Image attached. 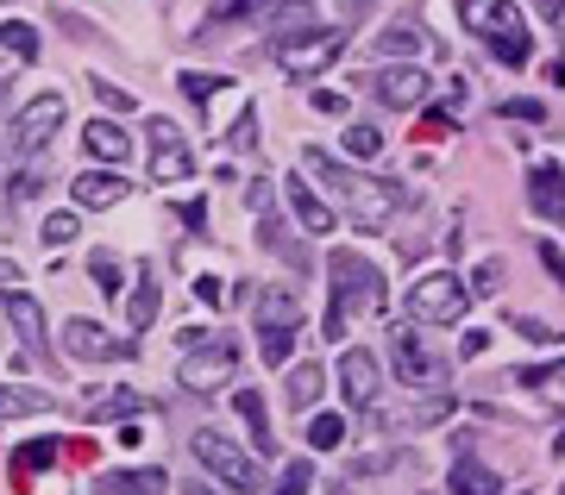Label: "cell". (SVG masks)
<instances>
[{
  "label": "cell",
  "instance_id": "cell-13",
  "mask_svg": "<svg viewBox=\"0 0 565 495\" xmlns=\"http://www.w3.org/2000/svg\"><path fill=\"white\" fill-rule=\"evenodd\" d=\"M340 389L352 408H377V396H384V364L371 352H345L340 357Z\"/></svg>",
  "mask_w": 565,
  "mask_h": 495
},
{
  "label": "cell",
  "instance_id": "cell-35",
  "mask_svg": "<svg viewBox=\"0 0 565 495\" xmlns=\"http://www.w3.org/2000/svg\"><path fill=\"white\" fill-rule=\"evenodd\" d=\"M315 489V464H308V458H296V464H289V471H282V483L270 495H308Z\"/></svg>",
  "mask_w": 565,
  "mask_h": 495
},
{
  "label": "cell",
  "instance_id": "cell-6",
  "mask_svg": "<svg viewBox=\"0 0 565 495\" xmlns=\"http://www.w3.org/2000/svg\"><path fill=\"white\" fill-rule=\"evenodd\" d=\"M465 308H471V289L452 270H434L408 289V320H427V326H452V320H465Z\"/></svg>",
  "mask_w": 565,
  "mask_h": 495
},
{
  "label": "cell",
  "instance_id": "cell-17",
  "mask_svg": "<svg viewBox=\"0 0 565 495\" xmlns=\"http://www.w3.org/2000/svg\"><path fill=\"white\" fill-rule=\"evenodd\" d=\"M170 489V476L158 464H145V471H102L95 476V495H163Z\"/></svg>",
  "mask_w": 565,
  "mask_h": 495
},
{
  "label": "cell",
  "instance_id": "cell-40",
  "mask_svg": "<svg viewBox=\"0 0 565 495\" xmlns=\"http://www.w3.org/2000/svg\"><path fill=\"white\" fill-rule=\"evenodd\" d=\"M39 182H44V170L32 163V170H25L20 182H13V201H32V195H39Z\"/></svg>",
  "mask_w": 565,
  "mask_h": 495
},
{
  "label": "cell",
  "instance_id": "cell-4",
  "mask_svg": "<svg viewBox=\"0 0 565 495\" xmlns=\"http://www.w3.org/2000/svg\"><path fill=\"white\" fill-rule=\"evenodd\" d=\"M182 345H189V352H182V389H189V396H214V389H226V383H233V364H239V345H233V338L226 333H195V326H189V333H182Z\"/></svg>",
  "mask_w": 565,
  "mask_h": 495
},
{
  "label": "cell",
  "instance_id": "cell-30",
  "mask_svg": "<svg viewBox=\"0 0 565 495\" xmlns=\"http://www.w3.org/2000/svg\"><path fill=\"white\" fill-rule=\"evenodd\" d=\"M0 51H7V57H20V63H32V57H39V32L20 25V20H7V25H0Z\"/></svg>",
  "mask_w": 565,
  "mask_h": 495
},
{
  "label": "cell",
  "instance_id": "cell-28",
  "mask_svg": "<svg viewBox=\"0 0 565 495\" xmlns=\"http://www.w3.org/2000/svg\"><path fill=\"white\" fill-rule=\"evenodd\" d=\"M57 458H63V445H57V439H32V445H20V458H13V483H25V476L39 471V464L51 471Z\"/></svg>",
  "mask_w": 565,
  "mask_h": 495
},
{
  "label": "cell",
  "instance_id": "cell-37",
  "mask_svg": "<svg viewBox=\"0 0 565 495\" xmlns=\"http://www.w3.org/2000/svg\"><path fill=\"white\" fill-rule=\"evenodd\" d=\"M76 238V214H51L44 219V245H70Z\"/></svg>",
  "mask_w": 565,
  "mask_h": 495
},
{
  "label": "cell",
  "instance_id": "cell-45",
  "mask_svg": "<svg viewBox=\"0 0 565 495\" xmlns=\"http://www.w3.org/2000/svg\"><path fill=\"white\" fill-rule=\"evenodd\" d=\"M515 333H527V338H541V345H546V338H553V326H541V320H527V314H515Z\"/></svg>",
  "mask_w": 565,
  "mask_h": 495
},
{
  "label": "cell",
  "instance_id": "cell-12",
  "mask_svg": "<svg viewBox=\"0 0 565 495\" xmlns=\"http://www.w3.org/2000/svg\"><path fill=\"white\" fill-rule=\"evenodd\" d=\"M57 126H63V95H39L20 119H13V151H20V158H39L44 144L57 139Z\"/></svg>",
  "mask_w": 565,
  "mask_h": 495
},
{
  "label": "cell",
  "instance_id": "cell-29",
  "mask_svg": "<svg viewBox=\"0 0 565 495\" xmlns=\"http://www.w3.org/2000/svg\"><path fill=\"white\" fill-rule=\"evenodd\" d=\"M258 238H264V251H277V258H289V263H296V270H302V263H308L302 238H289V233H282V226H277V219H270V214H264Z\"/></svg>",
  "mask_w": 565,
  "mask_h": 495
},
{
  "label": "cell",
  "instance_id": "cell-34",
  "mask_svg": "<svg viewBox=\"0 0 565 495\" xmlns=\"http://www.w3.org/2000/svg\"><path fill=\"white\" fill-rule=\"evenodd\" d=\"M177 88H182L189 100H195V107H207V100H214V95L226 88V76H202V69H182V76H177Z\"/></svg>",
  "mask_w": 565,
  "mask_h": 495
},
{
  "label": "cell",
  "instance_id": "cell-32",
  "mask_svg": "<svg viewBox=\"0 0 565 495\" xmlns=\"http://www.w3.org/2000/svg\"><path fill=\"white\" fill-rule=\"evenodd\" d=\"M308 445H315V452H333V445H345V420H340V415H315V420H308Z\"/></svg>",
  "mask_w": 565,
  "mask_h": 495
},
{
  "label": "cell",
  "instance_id": "cell-7",
  "mask_svg": "<svg viewBox=\"0 0 565 495\" xmlns=\"http://www.w3.org/2000/svg\"><path fill=\"white\" fill-rule=\"evenodd\" d=\"M226 20H252V25H264V32H296V25L308 32V20H315V0H226L221 13L207 20V32H214V25H226Z\"/></svg>",
  "mask_w": 565,
  "mask_h": 495
},
{
  "label": "cell",
  "instance_id": "cell-44",
  "mask_svg": "<svg viewBox=\"0 0 565 495\" xmlns=\"http://www.w3.org/2000/svg\"><path fill=\"white\" fill-rule=\"evenodd\" d=\"M57 25L70 32V39H95V25H88V20H76V13H57Z\"/></svg>",
  "mask_w": 565,
  "mask_h": 495
},
{
  "label": "cell",
  "instance_id": "cell-47",
  "mask_svg": "<svg viewBox=\"0 0 565 495\" xmlns=\"http://www.w3.org/2000/svg\"><path fill=\"white\" fill-rule=\"evenodd\" d=\"M315 107H321V114H345V95H333V88H321V95H315Z\"/></svg>",
  "mask_w": 565,
  "mask_h": 495
},
{
  "label": "cell",
  "instance_id": "cell-16",
  "mask_svg": "<svg viewBox=\"0 0 565 495\" xmlns=\"http://www.w3.org/2000/svg\"><path fill=\"white\" fill-rule=\"evenodd\" d=\"M0 308H7V320H13V333L25 338V352L32 357H51V338H44V308L32 295H25V289H7V295H0Z\"/></svg>",
  "mask_w": 565,
  "mask_h": 495
},
{
  "label": "cell",
  "instance_id": "cell-3",
  "mask_svg": "<svg viewBox=\"0 0 565 495\" xmlns=\"http://www.w3.org/2000/svg\"><path fill=\"white\" fill-rule=\"evenodd\" d=\"M459 20L471 25V32L490 44V57L509 63V69H522V63L534 57V44H527V32H522V13H515L509 0H459Z\"/></svg>",
  "mask_w": 565,
  "mask_h": 495
},
{
  "label": "cell",
  "instance_id": "cell-25",
  "mask_svg": "<svg viewBox=\"0 0 565 495\" xmlns=\"http://www.w3.org/2000/svg\"><path fill=\"white\" fill-rule=\"evenodd\" d=\"M452 489H459V495H497L503 483H497L490 464H478L471 452H459V464H452Z\"/></svg>",
  "mask_w": 565,
  "mask_h": 495
},
{
  "label": "cell",
  "instance_id": "cell-10",
  "mask_svg": "<svg viewBox=\"0 0 565 495\" xmlns=\"http://www.w3.org/2000/svg\"><path fill=\"white\" fill-rule=\"evenodd\" d=\"M364 88L384 100L390 114H415V107L427 100V88H434V82H427V69H415V63H384V69L364 82Z\"/></svg>",
  "mask_w": 565,
  "mask_h": 495
},
{
  "label": "cell",
  "instance_id": "cell-41",
  "mask_svg": "<svg viewBox=\"0 0 565 495\" xmlns=\"http://www.w3.org/2000/svg\"><path fill=\"white\" fill-rule=\"evenodd\" d=\"M95 282H107V289H120V258H95Z\"/></svg>",
  "mask_w": 565,
  "mask_h": 495
},
{
  "label": "cell",
  "instance_id": "cell-38",
  "mask_svg": "<svg viewBox=\"0 0 565 495\" xmlns=\"http://www.w3.org/2000/svg\"><path fill=\"white\" fill-rule=\"evenodd\" d=\"M95 100H102V107H114V114H126V107H132V95H126L120 82H95Z\"/></svg>",
  "mask_w": 565,
  "mask_h": 495
},
{
  "label": "cell",
  "instance_id": "cell-5",
  "mask_svg": "<svg viewBox=\"0 0 565 495\" xmlns=\"http://www.w3.org/2000/svg\"><path fill=\"white\" fill-rule=\"evenodd\" d=\"M195 445V458H202L207 471L221 476L226 489H239V495H258L264 489V471H258V458L245 452V445H233V439L221 433V427H202V433L189 439Z\"/></svg>",
  "mask_w": 565,
  "mask_h": 495
},
{
  "label": "cell",
  "instance_id": "cell-42",
  "mask_svg": "<svg viewBox=\"0 0 565 495\" xmlns=\"http://www.w3.org/2000/svg\"><path fill=\"white\" fill-rule=\"evenodd\" d=\"M503 119H546V107H541V100H509Z\"/></svg>",
  "mask_w": 565,
  "mask_h": 495
},
{
  "label": "cell",
  "instance_id": "cell-18",
  "mask_svg": "<svg viewBox=\"0 0 565 495\" xmlns=\"http://www.w3.org/2000/svg\"><path fill=\"white\" fill-rule=\"evenodd\" d=\"M527 201H534V214L565 219V170H559V163H534V176H527Z\"/></svg>",
  "mask_w": 565,
  "mask_h": 495
},
{
  "label": "cell",
  "instance_id": "cell-9",
  "mask_svg": "<svg viewBox=\"0 0 565 495\" xmlns=\"http://www.w3.org/2000/svg\"><path fill=\"white\" fill-rule=\"evenodd\" d=\"M145 132H151V139H145V144H151V176H158V182H189V176H195V144H189V139H182V126H177V119H145Z\"/></svg>",
  "mask_w": 565,
  "mask_h": 495
},
{
  "label": "cell",
  "instance_id": "cell-11",
  "mask_svg": "<svg viewBox=\"0 0 565 495\" xmlns=\"http://www.w3.org/2000/svg\"><path fill=\"white\" fill-rule=\"evenodd\" d=\"M63 352L82 357V364H120V357H139V345H132V338H114L107 326H95V320H70V326H63Z\"/></svg>",
  "mask_w": 565,
  "mask_h": 495
},
{
  "label": "cell",
  "instance_id": "cell-21",
  "mask_svg": "<svg viewBox=\"0 0 565 495\" xmlns=\"http://www.w3.org/2000/svg\"><path fill=\"white\" fill-rule=\"evenodd\" d=\"M321 364H296V370H289V377H282V396H289V408H296V415H308V408H315V401H321Z\"/></svg>",
  "mask_w": 565,
  "mask_h": 495
},
{
  "label": "cell",
  "instance_id": "cell-48",
  "mask_svg": "<svg viewBox=\"0 0 565 495\" xmlns=\"http://www.w3.org/2000/svg\"><path fill=\"white\" fill-rule=\"evenodd\" d=\"M359 13H371V0H340V20H345V25L359 20Z\"/></svg>",
  "mask_w": 565,
  "mask_h": 495
},
{
  "label": "cell",
  "instance_id": "cell-27",
  "mask_svg": "<svg viewBox=\"0 0 565 495\" xmlns=\"http://www.w3.org/2000/svg\"><path fill=\"white\" fill-rule=\"evenodd\" d=\"M139 408H145L139 389H114V396H88L82 401V415L88 420H126V415H139Z\"/></svg>",
  "mask_w": 565,
  "mask_h": 495
},
{
  "label": "cell",
  "instance_id": "cell-15",
  "mask_svg": "<svg viewBox=\"0 0 565 495\" xmlns=\"http://www.w3.org/2000/svg\"><path fill=\"white\" fill-rule=\"evenodd\" d=\"M252 320H258V333H302V295L296 289H258Z\"/></svg>",
  "mask_w": 565,
  "mask_h": 495
},
{
  "label": "cell",
  "instance_id": "cell-33",
  "mask_svg": "<svg viewBox=\"0 0 565 495\" xmlns=\"http://www.w3.org/2000/svg\"><path fill=\"white\" fill-rule=\"evenodd\" d=\"M377 151H384V132H377V126H345V158L371 163Z\"/></svg>",
  "mask_w": 565,
  "mask_h": 495
},
{
  "label": "cell",
  "instance_id": "cell-39",
  "mask_svg": "<svg viewBox=\"0 0 565 495\" xmlns=\"http://www.w3.org/2000/svg\"><path fill=\"white\" fill-rule=\"evenodd\" d=\"M233 144H245V151L258 144V114H252V107H245V114H239V126H233Z\"/></svg>",
  "mask_w": 565,
  "mask_h": 495
},
{
  "label": "cell",
  "instance_id": "cell-1",
  "mask_svg": "<svg viewBox=\"0 0 565 495\" xmlns=\"http://www.w3.org/2000/svg\"><path fill=\"white\" fill-rule=\"evenodd\" d=\"M302 170L315 182H327V189H333V201L345 207V219H352V226H364V233H384L390 219H396V207L408 201L396 182L359 176V170H345L340 158H327L321 144H308V151H302Z\"/></svg>",
  "mask_w": 565,
  "mask_h": 495
},
{
  "label": "cell",
  "instance_id": "cell-50",
  "mask_svg": "<svg viewBox=\"0 0 565 495\" xmlns=\"http://www.w3.org/2000/svg\"><path fill=\"white\" fill-rule=\"evenodd\" d=\"M182 495H214V489H202V483H189V489H182Z\"/></svg>",
  "mask_w": 565,
  "mask_h": 495
},
{
  "label": "cell",
  "instance_id": "cell-24",
  "mask_svg": "<svg viewBox=\"0 0 565 495\" xmlns=\"http://www.w3.org/2000/svg\"><path fill=\"white\" fill-rule=\"evenodd\" d=\"M158 308H163L158 277H139V282H132V295H126V320H132V333H145V326L158 320Z\"/></svg>",
  "mask_w": 565,
  "mask_h": 495
},
{
  "label": "cell",
  "instance_id": "cell-46",
  "mask_svg": "<svg viewBox=\"0 0 565 495\" xmlns=\"http://www.w3.org/2000/svg\"><path fill=\"white\" fill-rule=\"evenodd\" d=\"M541 263H546V270H553V277L565 282V258H559V245H541Z\"/></svg>",
  "mask_w": 565,
  "mask_h": 495
},
{
  "label": "cell",
  "instance_id": "cell-31",
  "mask_svg": "<svg viewBox=\"0 0 565 495\" xmlns=\"http://www.w3.org/2000/svg\"><path fill=\"white\" fill-rule=\"evenodd\" d=\"M39 408H51V389H0V420L39 415Z\"/></svg>",
  "mask_w": 565,
  "mask_h": 495
},
{
  "label": "cell",
  "instance_id": "cell-19",
  "mask_svg": "<svg viewBox=\"0 0 565 495\" xmlns=\"http://www.w3.org/2000/svg\"><path fill=\"white\" fill-rule=\"evenodd\" d=\"M126 201V176H114V170H82L76 176V207H120Z\"/></svg>",
  "mask_w": 565,
  "mask_h": 495
},
{
  "label": "cell",
  "instance_id": "cell-22",
  "mask_svg": "<svg viewBox=\"0 0 565 495\" xmlns=\"http://www.w3.org/2000/svg\"><path fill=\"white\" fill-rule=\"evenodd\" d=\"M289 207H296V219H302L308 233H333V226H340V219H333V207H327L308 182H289Z\"/></svg>",
  "mask_w": 565,
  "mask_h": 495
},
{
  "label": "cell",
  "instance_id": "cell-26",
  "mask_svg": "<svg viewBox=\"0 0 565 495\" xmlns=\"http://www.w3.org/2000/svg\"><path fill=\"white\" fill-rule=\"evenodd\" d=\"M239 420H245V433H252V452H277V439H270V420H264V396H258V389H239Z\"/></svg>",
  "mask_w": 565,
  "mask_h": 495
},
{
  "label": "cell",
  "instance_id": "cell-49",
  "mask_svg": "<svg viewBox=\"0 0 565 495\" xmlns=\"http://www.w3.org/2000/svg\"><path fill=\"white\" fill-rule=\"evenodd\" d=\"M7 100H13V76H7V69H0V107H7Z\"/></svg>",
  "mask_w": 565,
  "mask_h": 495
},
{
  "label": "cell",
  "instance_id": "cell-20",
  "mask_svg": "<svg viewBox=\"0 0 565 495\" xmlns=\"http://www.w3.org/2000/svg\"><path fill=\"white\" fill-rule=\"evenodd\" d=\"M82 144H88V158L95 163H126L132 158V139H126V126H114V119H88Z\"/></svg>",
  "mask_w": 565,
  "mask_h": 495
},
{
  "label": "cell",
  "instance_id": "cell-43",
  "mask_svg": "<svg viewBox=\"0 0 565 495\" xmlns=\"http://www.w3.org/2000/svg\"><path fill=\"white\" fill-rule=\"evenodd\" d=\"M245 207H252V214H270V182H252V189H245Z\"/></svg>",
  "mask_w": 565,
  "mask_h": 495
},
{
  "label": "cell",
  "instance_id": "cell-36",
  "mask_svg": "<svg viewBox=\"0 0 565 495\" xmlns=\"http://www.w3.org/2000/svg\"><path fill=\"white\" fill-rule=\"evenodd\" d=\"M497 282H503V263L484 258L478 270H471V295H497Z\"/></svg>",
  "mask_w": 565,
  "mask_h": 495
},
{
  "label": "cell",
  "instance_id": "cell-8",
  "mask_svg": "<svg viewBox=\"0 0 565 495\" xmlns=\"http://www.w3.org/2000/svg\"><path fill=\"white\" fill-rule=\"evenodd\" d=\"M340 57H345V25L340 32H315V25H308L302 39L277 44V69L282 76H321L327 63H340Z\"/></svg>",
  "mask_w": 565,
  "mask_h": 495
},
{
  "label": "cell",
  "instance_id": "cell-14",
  "mask_svg": "<svg viewBox=\"0 0 565 495\" xmlns=\"http://www.w3.org/2000/svg\"><path fill=\"white\" fill-rule=\"evenodd\" d=\"M396 377L408 389H434V383H446V357H434L415 333H396Z\"/></svg>",
  "mask_w": 565,
  "mask_h": 495
},
{
  "label": "cell",
  "instance_id": "cell-23",
  "mask_svg": "<svg viewBox=\"0 0 565 495\" xmlns=\"http://www.w3.org/2000/svg\"><path fill=\"white\" fill-rule=\"evenodd\" d=\"M371 44H377V57H384V63L415 57V51H422V25H415V20H396V25H384Z\"/></svg>",
  "mask_w": 565,
  "mask_h": 495
},
{
  "label": "cell",
  "instance_id": "cell-2",
  "mask_svg": "<svg viewBox=\"0 0 565 495\" xmlns=\"http://www.w3.org/2000/svg\"><path fill=\"white\" fill-rule=\"evenodd\" d=\"M327 282H333V308H327V333H345V314H371L384 308V270L359 251H333L327 258Z\"/></svg>",
  "mask_w": 565,
  "mask_h": 495
}]
</instances>
